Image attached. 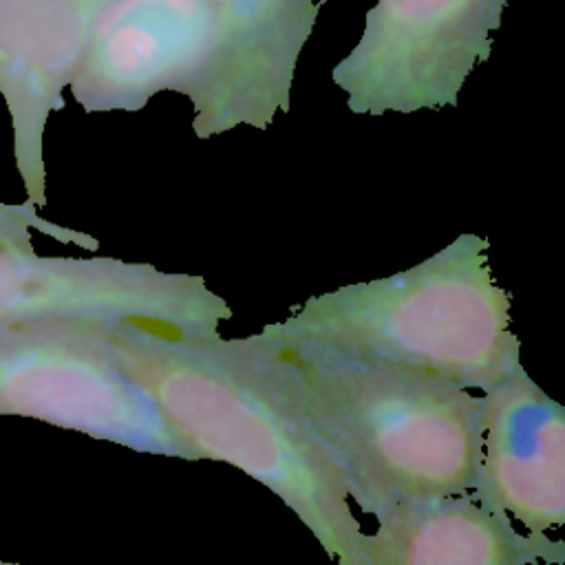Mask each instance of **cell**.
Returning a JSON list of instances; mask_svg holds the SVG:
<instances>
[{
  "mask_svg": "<svg viewBox=\"0 0 565 565\" xmlns=\"http://www.w3.org/2000/svg\"><path fill=\"white\" fill-rule=\"evenodd\" d=\"M366 565H532L565 561L561 541L523 534L472 490L422 497L380 512Z\"/></svg>",
  "mask_w": 565,
  "mask_h": 565,
  "instance_id": "10",
  "label": "cell"
},
{
  "mask_svg": "<svg viewBox=\"0 0 565 565\" xmlns=\"http://www.w3.org/2000/svg\"><path fill=\"white\" fill-rule=\"evenodd\" d=\"M472 492L532 534L565 521V408L525 369L481 397Z\"/></svg>",
  "mask_w": 565,
  "mask_h": 565,
  "instance_id": "9",
  "label": "cell"
},
{
  "mask_svg": "<svg viewBox=\"0 0 565 565\" xmlns=\"http://www.w3.org/2000/svg\"><path fill=\"white\" fill-rule=\"evenodd\" d=\"M31 230H38L60 243H73L86 249H97L99 243L82 232L62 227L57 223H51L42 218L33 205L20 203L9 205L0 203V249L4 252H33L31 245Z\"/></svg>",
  "mask_w": 565,
  "mask_h": 565,
  "instance_id": "11",
  "label": "cell"
},
{
  "mask_svg": "<svg viewBox=\"0 0 565 565\" xmlns=\"http://www.w3.org/2000/svg\"><path fill=\"white\" fill-rule=\"evenodd\" d=\"M53 318L179 340L221 333L232 307L194 274H168L106 256L57 258L0 249V327Z\"/></svg>",
  "mask_w": 565,
  "mask_h": 565,
  "instance_id": "6",
  "label": "cell"
},
{
  "mask_svg": "<svg viewBox=\"0 0 565 565\" xmlns=\"http://www.w3.org/2000/svg\"><path fill=\"white\" fill-rule=\"evenodd\" d=\"M0 565H15V563H7V561H2V558H0Z\"/></svg>",
  "mask_w": 565,
  "mask_h": 565,
  "instance_id": "12",
  "label": "cell"
},
{
  "mask_svg": "<svg viewBox=\"0 0 565 565\" xmlns=\"http://www.w3.org/2000/svg\"><path fill=\"white\" fill-rule=\"evenodd\" d=\"M126 373L196 459L238 468L271 490L335 565H366V534L349 492L247 338L115 331Z\"/></svg>",
  "mask_w": 565,
  "mask_h": 565,
  "instance_id": "3",
  "label": "cell"
},
{
  "mask_svg": "<svg viewBox=\"0 0 565 565\" xmlns=\"http://www.w3.org/2000/svg\"><path fill=\"white\" fill-rule=\"evenodd\" d=\"M505 0H377L331 79L351 113L457 106L468 73L492 51Z\"/></svg>",
  "mask_w": 565,
  "mask_h": 565,
  "instance_id": "7",
  "label": "cell"
},
{
  "mask_svg": "<svg viewBox=\"0 0 565 565\" xmlns=\"http://www.w3.org/2000/svg\"><path fill=\"white\" fill-rule=\"evenodd\" d=\"M113 0H0V93L26 203L46 205L44 126L64 106L99 13Z\"/></svg>",
  "mask_w": 565,
  "mask_h": 565,
  "instance_id": "8",
  "label": "cell"
},
{
  "mask_svg": "<svg viewBox=\"0 0 565 565\" xmlns=\"http://www.w3.org/2000/svg\"><path fill=\"white\" fill-rule=\"evenodd\" d=\"M486 247V238L461 234L404 271L318 294L260 333L486 393L523 369L510 298Z\"/></svg>",
  "mask_w": 565,
  "mask_h": 565,
  "instance_id": "4",
  "label": "cell"
},
{
  "mask_svg": "<svg viewBox=\"0 0 565 565\" xmlns=\"http://www.w3.org/2000/svg\"><path fill=\"white\" fill-rule=\"evenodd\" d=\"M274 386L335 466L351 503L386 508L475 488L481 397L444 377L249 335Z\"/></svg>",
  "mask_w": 565,
  "mask_h": 565,
  "instance_id": "2",
  "label": "cell"
},
{
  "mask_svg": "<svg viewBox=\"0 0 565 565\" xmlns=\"http://www.w3.org/2000/svg\"><path fill=\"white\" fill-rule=\"evenodd\" d=\"M322 0H113L71 79L86 113L141 110L174 90L199 139L289 110L298 55Z\"/></svg>",
  "mask_w": 565,
  "mask_h": 565,
  "instance_id": "1",
  "label": "cell"
},
{
  "mask_svg": "<svg viewBox=\"0 0 565 565\" xmlns=\"http://www.w3.org/2000/svg\"><path fill=\"white\" fill-rule=\"evenodd\" d=\"M115 331L62 318L0 327V415L40 419L137 452L196 459L121 366Z\"/></svg>",
  "mask_w": 565,
  "mask_h": 565,
  "instance_id": "5",
  "label": "cell"
}]
</instances>
